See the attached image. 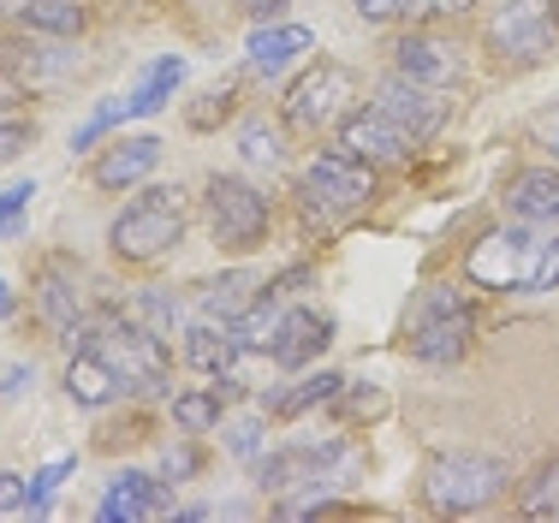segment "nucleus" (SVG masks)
I'll return each instance as SVG.
<instances>
[{
	"label": "nucleus",
	"mask_w": 559,
	"mask_h": 523,
	"mask_svg": "<svg viewBox=\"0 0 559 523\" xmlns=\"http://www.w3.org/2000/svg\"><path fill=\"white\" fill-rule=\"evenodd\" d=\"M155 167H162V138L138 131V138H119V143H108V150L96 155L90 185H96V191H138Z\"/></svg>",
	"instance_id": "2eb2a0df"
},
{
	"label": "nucleus",
	"mask_w": 559,
	"mask_h": 523,
	"mask_svg": "<svg viewBox=\"0 0 559 523\" xmlns=\"http://www.w3.org/2000/svg\"><path fill=\"white\" fill-rule=\"evenodd\" d=\"M31 381H36V369L12 364L7 375H0V399H19V393H24V387H31Z\"/></svg>",
	"instance_id": "ea45409f"
},
{
	"label": "nucleus",
	"mask_w": 559,
	"mask_h": 523,
	"mask_svg": "<svg viewBox=\"0 0 559 523\" xmlns=\"http://www.w3.org/2000/svg\"><path fill=\"white\" fill-rule=\"evenodd\" d=\"M238 393L233 375H221V387H191V393L173 399V423L185 428V435H209V428H221L226 417V399Z\"/></svg>",
	"instance_id": "4be33fe9"
},
{
	"label": "nucleus",
	"mask_w": 559,
	"mask_h": 523,
	"mask_svg": "<svg viewBox=\"0 0 559 523\" xmlns=\"http://www.w3.org/2000/svg\"><path fill=\"white\" fill-rule=\"evenodd\" d=\"M340 393H345L340 375L334 369H316V375H304V381H292L286 393L269 399V417H304V411H316V405H334Z\"/></svg>",
	"instance_id": "393cba45"
},
{
	"label": "nucleus",
	"mask_w": 559,
	"mask_h": 523,
	"mask_svg": "<svg viewBox=\"0 0 559 523\" xmlns=\"http://www.w3.org/2000/svg\"><path fill=\"white\" fill-rule=\"evenodd\" d=\"M376 107H381V114H393L405 131H417L423 143H429L435 131H441V119H447V102H441V90H429V84H411L405 72H393L388 84L376 90Z\"/></svg>",
	"instance_id": "f3484780"
},
{
	"label": "nucleus",
	"mask_w": 559,
	"mask_h": 523,
	"mask_svg": "<svg viewBox=\"0 0 559 523\" xmlns=\"http://www.w3.org/2000/svg\"><path fill=\"white\" fill-rule=\"evenodd\" d=\"M345 471H357V452L345 440H292L280 452L257 459V482L269 494H292V488H334Z\"/></svg>",
	"instance_id": "423d86ee"
},
{
	"label": "nucleus",
	"mask_w": 559,
	"mask_h": 523,
	"mask_svg": "<svg viewBox=\"0 0 559 523\" xmlns=\"http://www.w3.org/2000/svg\"><path fill=\"white\" fill-rule=\"evenodd\" d=\"M12 102H24V78L0 66V107H12Z\"/></svg>",
	"instance_id": "79ce46f5"
},
{
	"label": "nucleus",
	"mask_w": 559,
	"mask_h": 523,
	"mask_svg": "<svg viewBox=\"0 0 559 523\" xmlns=\"http://www.w3.org/2000/svg\"><path fill=\"white\" fill-rule=\"evenodd\" d=\"M262 280L257 274H245V268H233V274H221V280H209L203 286V316H215V321H238V316H250L262 304Z\"/></svg>",
	"instance_id": "b1692460"
},
{
	"label": "nucleus",
	"mask_w": 559,
	"mask_h": 523,
	"mask_svg": "<svg viewBox=\"0 0 559 523\" xmlns=\"http://www.w3.org/2000/svg\"><path fill=\"white\" fill-rule=\"evenodd\" d=\"M559 43V7L554 0H500L488 19V48L512 66H542Z\"/></svg>",
	"instance_id": "6e6552de"
},
{
	"label": "nucleus",
	"mask_w": 559,
	"mask_h": 523,
	"mask_svg": "<svg viewBox=\"0 0 559 523\" xmlns=\"http://www.w3.org/2000/svg\"><path fill=\"white\" fill-rule=\"evenodd\" d=\"M464 274L488 292H554L559 286V238L536 221L495 226L471 245Z\"/></svg>",
	"instance_id": "f257e3e1"
},
{
	"label": "nucleus",
	"mask_w": 559,
	"mask_h": 523,
	"mask_svg": "<svg viewBox=\"0 0 559 523\" xmlns=\"http://www.w3.org/2000/svg\"><path fill=\"white\" fill-rule=\"evenodd\" d=\"M238 7H245L250 19H257V24H269V19H280V12L292 7V0H238Z\"/></svg>",
	"instance_id": "a19ab883"
},
{
	"label": "nucleus",
	"mask_w": 559,
	"mask_h": 523,
	"mask_svg": "<svg viewBox=\"0 0 559 523\" xmlns=\"http://www.w3.org/2000/svg\"><path fill=\"white\" fill-rule=\"evenodd\" d=\"M238 155H245L250 167H274L280 161V126H269V119H245V131H238Z\"/></svg>",
	"instance_id": "bb28decb"
},
{
	"label": "nucleus",
	"mask_w": 559,
	"mask_h": 523,
	"mask_svg": "<svg viewBox=\"0 0 559 523\" xmlns=\"http://www.w3.org/2000/svg\"><path fill=\"white\" fill-rule=\"evenodd\" d=\"M245 352H250V345L238 340L233 321L203 316V321H191V328H185V364L203 369V375H215V381H221V375H233Z\"/></svg>",
	"instance_id": "6ab92c4d"
},
{
	"label": "nucleus",
	"mask_w": 559,
	"mask_h": 523,
	"mask_svg": "<svg viewBox=\"0 0 559 523\" xmlns=\"http://www.w3.org/2000/svg\"><path fill=\"white\" fill-rule=\"evenodd\" d=\"M96 352L119 369V381H126L131 393H162L167 387L173 357H167L162 333H155L150 321H119L108 310V321H102V333H96Z\"/></svg>",
	"instance_id": "0eeeda50"
},
{
	"label": "nucleus",
	"mask_w": 559,
	"mask_h": 523,
	"mask_svg": "<svg viewBox=\"0 0 559 523\" xmlns=\"http://www.w3.org/2000/svg\"><path fill=\"white\" fill-rule=\"evenodd\" d=\"M185 238V191L179 185H150L143 197H131L126 214L108 226V245L119 262H155Z\"/></svg>",
	"instance_id": "20e7f679"
},
{
	"label": "nucleus",
	"mask_w": 559,
	"mask_h": 523,
	"mask_svg": "<svg viewBox=\"0 0 559 523\" xmlns=\"http://www.w3.org/2000/svg\"><path fill=\"white\" fill-rule=\"evenodd\" d=\"M554 150H559V143H554Z\"/></svg>",
	"instance_id": "c03bdc74"
},
{
	"label": "nucleus",
	"mask_w": 559,
	"mask_h": 523,
	"mask_svg": "<svg viewBox=\"0 0 559 523\" xmlns=\"http://www.w3.org/2000/svg\"><path fill=\"white\" fill-rule=\"evenodd\" d=\"M185 84V60L179 54H162V60L143 72V84L131 90V119H150V114H162V107L173 102V90Z\"/></svg>",
	"instance_id": "a878e982"
},
{
	"label": "nucleus",
	"mask_w": 559,
	"mask_h": 523,
	"mask_svg": "<svg viewBox=\"0 0 559 523\" xmlns=\"http://www.w3.org/2000/svg\"><path fill=\"white\" fill-rule=\"evenodd\" d=\"M72 471H78V459H55L48 471H36V476H31V500H24V512L43 518V512H48V500H55V488H60V482L72 476Z\"/></svg>",
	"instance_id": "c756f323"
},
{
	"label": "nucleus",
	"mask_w": 559,
	"mask_h": 523,
	"mask_svg": "<svg viewBox=\"0 0 559 523\" xmlns=\"http://www.w3.org/2000/svg\"><path fill=\"white\" fill-rule=\"evenodd\" d=\"M405 340H411V357L417 364H459L476 340V310L459 286H423L417 304H411V321H405Z\"/></svg>",
	"instance_id": "7ed1b4c3"
},
{
	"label": "nucleus",
	"mask_w": 559,
	"mask_h": 523,
	"mask_svg": "<svg viewBox=\"0 0 559 523\" xmlns=\"http://www.w3.org/2000/svg\"><path fill=\"white\" fill-rule=\"evenodd\" d=\"M203 203H209V226H215V238L226 250H257L262 238H269V221H274L269 197L250 179H238V173H215Z\"/></svg>",
	"instance_id": "9d476101"
},
{
	"label": "nucleus",
	"mask_w": 559,
	"mask_h": 523,
	"mask_svg": "<svg viewBox=\"0 0 559 523\" xmlns=\"http://www.w3.org/2000/svg\"><path fill=\"white\" fill-rule=\"evenodd\" d=\"M60 387H66V399H72V405H84V411H102V405H114V399L126 393V381H119V369H114L108 357L96 352V345H84V352H72V364H66Z\"/></svg>",
	"instance_id": "aec40b11"
},
{
	"label": "nucleus",
	"mask_w": 559,
	"mask_h": 523,
	"mask_svg": "<svg viewBox=\"0 0 559 523\" xmlns=\"http://www.w3.org/2000/svg\"><path fill=\"white\" fill-rule=\"evenodd\" d=\"M316 48V31L310 24H280V19H269V24H257L250 31V43H245V66L257 78H280L298 54H310Z\"/></svg>",
	"instance_id": "a211bd4d"
},
{
	"label": "nucleus",
	"mask_w": 559,
	"mask_h": 523,
	"mask_svg": "<svg viewBox=\"0 0 559 523\" xmlns=\"http://www.w3.org/2000/svg\"><path fill=\"white\" fill-rule=\"evenodd\" d=\"M328 345H334V316L316 310V304H292V310H280L274 333H269V357H274L280 369L316 364Z\"/></svg>",
	"instance_id": "9b49d317"
},
{
	"label": "nucleus",
	"mask_w": 559,
	"mask_h": 523,
	"mask_svg": "<svg viewBox=\"0 0 559 523\" xmlns=\"http://www.w3.org/2000/svg\"><path fill=\"white\" fill-rule=\"evenodd\" d=\"M524 518H559V452L542 464V476L524 488Z\"/></svg>",
	"instance_id": "c85d7f7f"
},
{
	"label": "nucleus",
	"mask_w": 559,
	"mask_h": 523,
	"mask_svg": "<svg viewBox=\"0 0 559 523\" xmlns=\"http://www.w3.org/2000/svg\"><path fill=\"white\" fill-rule=\"evenodd\" d=\"M298 197H304V214L322 221V226L340 221V214L369 209V203H376V161H364L352 150H322L310 167H304Z\"/></svg>",
	"instance_id": "39448f33"
},
{
	"label": "nucleus",
	"mask_w": 559,
	"mask_h": 523,
	"mask_svg": "<svg viewBox=\"0 0 559 523\" xmlns=\"http://www.w3.org/2000/svg\"><path fill=\"white\" fill-rule=\"evenodd\" d=\"M0 7L36 36H78L84 31V7L78 0H0Z\"/></svg>",
	"instance_id": "5701e85b"
},
{
	"label": "nucleus",
	"mask_w": 559,
	"mask_h": 523,
	"mask_svg": "<svg viewBox=\"0 0 559 523\" xmlns=\"http://www.w3.org/2000/svg\"><path fill=\"white\" fill-rule=\"evenodd\" d=\"M119 119H131V96H126V102H102L96 114H90L84 126L72 131V150H90V143H96L102 131H114V126H119Z\"/></svg>",
	"instance_id": "7c9ffc66"
},
{
	"label": "nucleus",
	"mask_w": 559,
	"mask_h": 523,
	"mask_svg": "<svg viewBox=\"0 0 559 523\" xmlns=\"http://www.w3.org/2000/svg\"><path fill=\"white\" fill-rule=\"evenodd\" d=\"M506 482H512V464L495 459V452H441L423 471V494L441 518H471L500 500Z\"/></svg>",
	"instance_id": "f03ea898"
},
{
	"label": "nucleus",
	"mask_w": 559,
	"mask_h": 523,
	"mask_svg": "<svg viewBox=\"0 0 559 523\" xmlns=\"http://www.w3.org/2000/svg\"><path fill=\"white\" fill-rule=\"evenodd\" d=\"M226 114H233V84H221V90H209V96H203V107H197V114H191V126H215V119H226Z\"/></svg>",
	"instance_id": "c9c22d12"
},
{
	"label": "nucleus",
	"mask_w": 559,
	"mask_h": 523,
	"mask_svg": "<svg viewBox=\"0 0 559 523\" xmlns=\"http://www.w3.org/2000/svg\"><path fill=\"white\" fill-rule=\"evenodd\" d=\"M506 214L512 221H536L554 226L559 221V167H524L506 179Z\"/></svg>",
	"instance_id": "412c9836"
},
{
	"label": "nucleus",
	"mask_w": 559,
	"mask_h": 523,
	"mask_svg": "<svg viewBox=\"0 0 559 523\" xmlns=\"http://www.w3.org/2000/svg\"><path fill=\"white\" fill-rule=\"evenodd\" d=\"M31 197H36V179H12L0 191V233H19V214L31 209Z\"/></svg>",
	"instance_id": "72a5a7b5"
},
{
	"label": "nucleus",
	"mask_w": 559,
	"mask_h": 523,
	"mask_svg": "<svg viewBox=\"0 0 559 523\" xmlns=\"http://www.w3.org/2000/svg\"><path fill=\"white\" fill-rule=\"evenodd\" d=\"M476 0H411V12L405 19H417V24H447V19H464Z\"/></svg>",
	"instance_id": "f704fd0d"
},
{
	"label": "nucleus",
	"mask_w": 559,
	"mask_h": 523,
	"mask_svg": "<svg viewBox=\"0 0 559 523\" xmlns=\"http://www.w3.org/2000/svg\"><path fill=\"white\" fill-rule=\"evenodd\" d=\"M31 143H36V126H31V119H19L12 107H0V167H7V161H19Z\"/></svg>",
	"instance_id": "473e14b6"
},
{
	"label": "nucleus",
	"mask_w": 559,
	"mask_h": 523,
	"mask_svg": "<svg viewBox=\"0 0 559 523\" xmlns=\"http://www.w3.org/2000/svg\"><path fill=\"white\" fill-rule=\"evenodd\" d=\"M167 512H173L167 476H150V471H119L96 506L102 523H143V518H167Z\"/></svg>",
	"instance_id": "4468645a"
},
{
	"label": "nucleus",
	"mask_w": 559,
	"mask_h": 523,
	"mask_svg": "<svg viewBox=\"0 0 559 523\" xmlns=\"http://www.w3.org/2000/svg\"><path fill=\"white\" fill-rule=\"evenodd\" d=\"M191 471H197V447H191V440H179V447L162 452V476L167 482H179V476H191Z\"/></svg>",
	"instance_id": "4c0bfd02"
},
{
	"label": "nucleus",
	"mask_w": 559,
	"mask_h": 523,
	"mask_svg": "<svg viewBox=\"0 0 559 523\" xmlns=\"http://www.w3.org/2000/svg\"><path fill=\"white\" fill-rule=\"evenodd\" d=\"M352 12H357V19H369V24H388V19H405L411 0H352Z\"/></svg>",
	"instance_id": "e433bc0d"
},
{
	"label": "nucleus",
	"mask_w": 559,
	"mask_h": 523,
	"mask_svg": "<svg viewBox=\"0 0 559 523\" xmlns=\"http://www.w3.org/2000/svg\"><path fill=\"white\" fill-rule=\"evenodd\" d=\"M12 310H19V304H12V280L0 274V316H12Z\"/></svg>",
	"instance_id": "37998d69"
},
{
	"label": "nucleus",
	"mask_w": 559,
	"mask_h": 523,
	"mask_svg": "<svg viewBox=\"0 0 559 523\" xmlns=\"http://www.w3.org/2000/svg\"><path fill=\"white\" fill-rule=\"evenodd\" d=\"M78 286H84V268L72 257H48L36 268V310H43V321L55 333H72L84 321V292Z\"/></svg>",
	"instance_id": "dca6fc26"
},
{
	"label": "nucleus",
	"mask_w": 559,
	"mask_h": 523,
	"mask_svg": "<svg viewBox=\"0 0 559 523\" xmlns=\"http://www.w3.org/2000/svg\"><path fill=\"white\" fill-rule=\"evenodd\" d=\"M345 102H357V78L345 72L340 60H316L310 72L292 78L280 114H286L292 131H310V138H316V131H328V126H340V119H345Z\"/></svg>",
	"instance_id": "1a4fd4ad"
},
{
	"label": "nucleus",
	"mask_w": 559,
	"mask_h": 523,
	"mask_svg": "<svg viewBox=\"0 0 559 523\" xmlns=\"http://www.w3.org/2000/svg\"><path fill=\"white\" fill-rule=\"evenodd\" d=\"M24 500H31V482L19 471H0V512H24Z\"/></svg>",
	"instance_id": "58836bf2"
},
{
	"label": "nucleus",
	"mask_w": 559,
	"mask_h": 523,
	"mask_svg": "<svg viewBox=\"0 0 559 523\" xmlns=\"http://www.w3.org/2000/svg\"><path fill=\"white\" fill-rule=\"evenodd\" d=\"M340 150H352L364 161H405V155L423 150V138H417V131H405L393 114H381V107L369 102L364 114L340 119Z\"/></svg>",
	"instance_id": "f8f14e48"
},
{
	"label": "nucleus",
	"mask_w": 559,
	"mask_h": 523,
	"mask_svg": "<svg viewBox=\"0 0 559 523\" xmlns=\"http://www.w3.org/2000/svg\"><path fill=\"white\" fill-rule=\"evenodd\" d=\"M179 298H167V292H143L138 298V321H150L155 333H162V340H173V328H179Z\"/></svg>",
	"instance_id": "2f4dec72"
},
{
	"label": "nucleus",
	"mask_w": 559,
	"mask_h": 523,
	"mask_svg": "<svg viewBox=\"0 0 559 523\" xmlns=\"http://www.w3.org/2000/svg\"><path fill=\"white\" fill-rule=\"evenodd\" d=\"M393 66L411 78V84H429V90H452V84L464 78V54L452 48L447 36H435V31H411V36H399Z\"/></svg>",
	"instance_id": "ddd939ff"
},
{
	"label": "nucleus",
	"mask_w": 559,
	"mask_h": 523,
	"mask_svg": "<svg viewBox=\"0 0 559 523\" xmlns=\"http://www.w3.org/2000/svg\"><path fill=\"white\" fill-rule=\"evenodd\" d=\"M226 447H233V459L257 464V459H262V447H269V411H257V417H238V423H226Z\"/></svg>",
	"instance_id": "cd10ccee"
}]
</instances>
